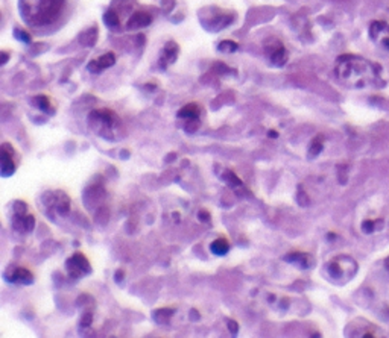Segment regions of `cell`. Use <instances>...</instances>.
I'll return each instance as SVG.
<instances>
[{
  "label": "cell",
  "instance_id": "obj_17",
  "mask_svg": "<svg viewBox=\"0 0 389 338\" xmlns=\"http://www.w3.org/2000/svg\"><path fill=\"white\" fill-rule=\"evenodd\" d=\"M97 33H99L97 27H96V26H91L90 29H87L85 32L81 33V36H79L81 44H82V46L93 47V46L96 44V41H97Z\"/></svg>",
  "mask_w": 389,
  "mask_h": 338
},
{
  "label": "cell",
  "instance_id": "obj_8",
  "mask_svg": "<svg viewBox=\"0 0 389 338\" xmlns=\"http://www.w3.org/2000/svg\"><path fill=\"white\" fill-rule=\"evenodd\" d=\"M5 279L11 284H20V285H30L33 282V275L24 269V267H9L8 272H5Z\"/></svg>",
  "mask_w": 389,
  "mask_h": 338
},
{
  "label": "cell",
  "instance_id": "obj_11",
  "mask_svg": "<svg viewBox=\"0 0 389 338\" xmlns=\"http://www.w3.org/2000/svg\"><path fill=\"white\" fill-rule=\"evenodd\" d=\"M116 64V55L113 52H108L102 56H99L97 59H93L88 65H87V70L93 74H97L100 73L102 70H107L110 67H113Z\"/></svg>",
  "mask_w": 389,
  "mask_h": 338
},
{
  "label": "cell",
  "instance_id": "obj_29",
  "mask_svg": "<svg viewBox=\"0 0 389 338\" xmlns=\"http://www.w3.org/2000/svg\"><path fill=\"white\" fill-rule=\"evenodd\" d=\"M91 322H93L91 313H85V314L82 316V319H81V326H82V328H88V326L91 325Z\"/></svg>",
  "mask_w": 389,
  "mask_h": 338
},
{
  "label": "cell",
  "instance_id": "obj_27",
  "mask_svg": "<svg viewBox=\"0 0 389 338\" xmlns=\"http://www.w3.org/2000/svg\"><path fill=\"white\" fill-rule=\"evenodd\" d=\"M379 225H382V222H376V220L367 219V220L362 222V231L365 234H371V232H374L379 228Z\"/></svg>",
  "mask_w": 389,
  "mask_h": 338
},
{
  "label": "cell",
  "instance_id": "obj_26",
  "mask_svg": "<svg viewBox=\"0 0 389 338\" xmlns=\"http://www.w3.org/2000/svg\"><path fill=\"white\" fill-rule=\"evenodd\" d=\"M224 181L228 184V185H231V187H242V181L236 176V173L234 172H231V170H228V172H225V175H224Z\"/></svg>",
  "mask_w": 389,
  "mask_h": 338
},
{
  "label": "cell",
  "instance_id": "obj_13",
  "mask_svg": "<svg viewBox=\"0 0 389 338\" xmlns=\"http://www.w3.org/2000/svg\"><path fill=\"white\" fill-rule=\"evenodd\" d=\"M12 228L15 231H20V232H30L35 228V219H33L32 214H26V216H15L14 214Z\"/></svg>",
  "mask_w": 389,
  "mask_h": 338
},
{
  "label": "cell",
  "instance_id": "obj_32",
  "mask_svg": "<svg viewBox=\"0 0 389 338\" xmlns=\"http://www.w3.org/2000/svg\"><path fill=\"white\" fill-rule=\"evenodd\" d=\"M123 276H125V272H123L122 269H119V270L116 272V276H114V278H116V282L120 284V281H123Z\"/></svg>",
  "mask_w": 389,
  "mask_h": 338
},
{
  "label": "cell",
  "instance_id": "obj_6",
  "mask_svg": "<svg viewBox=\"0 0 389 338\" xmlns=\"http://www.w3.org/2000/svg\"><path fill=\"white\" fill-rule=\"evenodd\" d=\"M370 38L382 49L389 50V24L386 21H373L370 24Z\"/></svg>",
  "mask_w": 389,
  "mask_h": 338
},
{
  "label": "cell",
  "instance_id": "obj_20",
  "mask_svg": "<svg viewBox=\"0 0 389 338\" xmlns=\"http://www.w3.org/2000/svg\"><path fill=\"white\" fill-rule=\"evenodd\" d=\"M172 314H175V310H173V308H160V310H157V311L152 313V317H154V320H155L157 323L164 325V323H167V322L170 320Z\"/></svg>",
  "mask_w": 389,
  "mask_h": 338
},
{
  "label": "cell",
  "instance_id": "obj_4",
  "mask_svg": "<svg viewBox=\"0 0 389 338\" xmlns=\"http://www.w3.org/2000/svg\"><path fill=\"white\" fill-rule=\"evenodd\" d=\"M90 124L94 126L96 124V132H99V135L108 138V132H114V129L119 126V117L110 111V109H96L90 114L88 117Z\"/></svg>",
  "mask_w": 389,
  "mask_h": 338
},
{
  "label": "cell",
  "instance_id": "obj_10",
  "mask_svg": "<svg viewBox=\"0 0 389 338\" xmlns=\"http://www.w3.org/2000/svg\"><path fill=\"white\" fill-rule=\"evenodd\" d=\"M0 161H2V176L8 178L14 175L15 172V162H14V149L9 144L2 146V153H0Z\"/></svg>",
  "mask_w": 389,
  "mask_h": 338
},
{
  "label": "cell",
  "instance_id": "obj_24",
  "mask_svg": "<svg viewBox=\"0 0 389 338\" xmlns=\"http://www.w3.org/2000/svg\"><path fill=\"white\" fill-rule=\"evenodd\" d=\"M199 126H201V120H199V117H198V118H189V120H184V131H186L187 134H193V132H196V131L199 129Z\"/></svg>",
  "mask_w": 389,
  "mask_h": 338
},
{
  "label": "cell",
  "instance_id": "obj_18",
  "mask_svg": "<svg viewBox=\"0 0 389 338\" xmlns=\"http://www.w3.org/2000/svg\"><path fill=\"white\" fill-rule=\"evenodd\" d=\"M210 250L218 255V257H224L228 254L230 250V243L225 238H216L211 244H210Z\"/></svg>",
  "mask_w": 389,
  "mask_h": 338
},
{
  "label": "cell",
  "instance_id": "obj_1",
  "mask_svg": "<svg viewBox=\"0 0 389 338\" xmlns=\"http://www.w3.org/2000/svg\"><path fill=\"white\" fill-rule=\"evenodd\" d=\"M336 74L341 82L351 88L385 87L383 68L362 56L344 55L338 58Z\"/></svg>",
  "mask_w": 389,
  "mask_h": 338
},
{
  "label": "cell",
  "instance_id": "obj_14",
  "mask_svg": "<svg viewBox=\"0 0 389 338\" xmlns=\"http://www.w3.org/2000/svg\"><path fill=\"white\" fill-rule=\"evenodd\" d=\"M30 103L38 108L40 111L46 112V114H55V106L52 105L49 96H44V94H38V96H33Z\"/></svg>",
  "mask_w": 389,
  "mask_h": 338
},
{
  "label": "cell",
  "instance_id": "obj_3",
  "mask_svg": "<svg viewBox=\"0 0 389 338\" xmlns=\"http://www.w3.org/2000/svg\"><path fill=\"white\" fill-rule=\"evenodd\" d=\"M358 263L348 255H339L326 264V273L332 281H350L358 273Z\"/></svg>",
  "mask_w": 389,
  "mask_h": 338
},
{
  "label": "cell",
  "instance_id": "obj_37",
  "mask_svg": "<svg viewBox=\"0 0 389 338\" xmlns=\"http://www.w3.org/2000/svg\"><path fill=\"white\" fill-rule=\"evenodd\" d=\"M173 159H175V153H172V155H169V156H167V159H166V161H167V162H169V161H173Z\"/></svg>",
  "mask_w": 389,
  "mask_h": 338
},
{
  "label": "cell",
  "instance_id": "obj_12",
  "mask_svg": "<svg viewBox=\"0 0 389 338\" xmlns=\"http://www.w3.org/2000/svg\"><path fill=\"white\" fill-rule=\"evenodd\" d=\"M151 23H152V15H151L149 12H146V11H137V12H134V14L129 17V20H128V23H126V27H128L129 30H132V29H142V27L149 26Z\"/></svg>",
  "mask_w": 389,
  "mask_h": 338
},
{
  "label": "cell",
  "instance_id": "obj_28",
  "mask_svg": "<svg viewBox=\"0 0 389 338\" xmlns=\"http://www.w3.org/2000/svg\"><path fill=\"white\" fill-rule=\"evenodd\" d=\"M14 214L15 216H26L27 214V205L21 200L14 202Z\"/></svg>",
  "mask_w": 389,
  "mask_h": 338
},
{
  "label": "cell",
  "instance_id": "obj_38",
  "mask_svg": "<svg viewBox=\"0 0 389 338\" xmlns=\"http://www.w3.org/2000/svg\"><path fill=\"white\" fill-rule=\"evenodd\" d=\"M385 266H386V269L389 270V258H386V261H385Z\"/></svg>",
  "mask_w": 389,
  "mask_h": 338
},
{
  "label": "cell",
  "instance_id": "obj_5",
  "mask_svg": "<svg viewBox=\"0 0 389 338\" xmlns=\"http://www.w3.org/2000/svg\"><path fill=\"white\" fill-rule=\"evenodd\" d=\"M65 269L67 273L72 279H81L85 275L91 273V266L90 261L87 260V257L81 252L73 254L67 261H65Z\"/></svg>",
  "mask_w": 389,
  "mask_h": 338
},
{
  "label": "cell",
  "instance_id": "obj_15",
  "mask_svg": "<svg viewBox=\"0 0 389 338\" xmlns=\"http://www.w3.org/2000/svg\"><path fill=\"white\" fill-rule=\"evenodd\" d=\"M285 261L291 264L300 266V269H309L310 267V257L303 252H291L285 257Z\"/></svg>",
  "mask_w": 389,
  "mask_h": 338
},
{
  "label": "cell",
  "instance_id": "obj_30",
  "mask_svg": "<svg viewBox=\"0 0 389 338\" xmlns=\"http://www.w3.org/2000/svg\"><path fill=\"white\" fill-rule=\"evenodd\" d=\"M175 8V0H161V9L164 12H170Z\"/></svg>",
  "mask_w": 389,
  "mask_h": 338
},
{
  "label": "cell",
  "instance_id": "obj_16",
  "mask_svg": "<svg viewBox=\"0 0 389 338\" xmlns=\"http://www.w3.org/2000/svg\"><path fill=\"white\" fill-rule=\"evenodd\" d=\"M199 114H201V106H199L198 103L192 102V103L184 105V106L178 111L176 117H178V118H183V120H189V118H198Z\"/></svg>",
  "mask_w": 389,
  "mask_h": 338
},
{
  "label": "cell",
  "instance_id": "obj_23",
  "mask_svg": "<svg viewBox=\"0 0 389 338\" xmlns=\"http://www.w3.org/2000/svg\"><path fill=\"white\" fill-rule=\"evenodd\" d=\"M218 49L224 53H233L239 49V44L236 41H231V39H225V41H221Z\"/></svg>",
  "mask_w": 389,
  "mask_h": 338
},
{
  "label": "cell",
  "instance_id": "obj_31",
  "mask_svg": "<svg viewBox=\"0 0 389 338\" xmlns=\"http://www.w3.org/2000/svg\"><path fill=\"white\" fill-rule=\"evenodd\" d=\"M198 219H199V222H202V223H208V222H210V213H207L205 209H201L199 214H198Z\"/></svg>",
  "mask_w": 389,
  "mask_h": 338
},
{
  "label": "cell",
  "instance_id": "obj_25",
  "mask_svg": "<svg viewBox=\"0 0 389 338\" xmlns=\"http://www.w3.org/2000/svg\"><path fill=\"white\" fill-rule=\"evenodd\" d=\"M14 36H15L18 41L24 43V44H29V43L32 41V36H30V33H29L27 30L21 29V27H15V29H14Z\"/></svg>",
  "mask_w": 389,
  "mask_h": 338
},
{
  "label": "cell",
  "instance_id": "obj_9",
  "mask_svg": "<svg viewBox=\"0 0 389 338\" xmlns=\"http://www.w3.org/2000/svg\"><path fill=\"white\" fill-rule=\"evenodd\" d=\"M178 53H180V46L175 41H167L166 46L163 47L161 56L158 59L160 70H166L170 64H173L178 58Z\"/></svg>",
  "mask_w": 389,
  "mask_h": 338
},
{
  "label": "cell",
  "instance_id": "obj_21",
  "mask_svg": "<svg viewBox=\"0 0 389 338\" xmlns=\"http://www.w3.org/2000/svg\"><path fill=\"white\" fill-rule=\"evenodd\" d=\"M103 23L110 27V29H117L120 26V17L114 9H108L103 14Z\"/></svg>",
  "mask_w": 389,
  "mask_h": 338
},
{
  "label": "cell",
  "instance_id": "obj_19",
  "mask_svg": "<svg viewBox=\"0 0 389 338\" xmlns=\"http://www.w3.org/2000/svg\"><path fill=\"white\" fill-rule=\"evenodd\" d=\"M55 205H56V211L61 216H67L70 211V199L64 194V193H58L56 199H55Z\"/></svg>",
  "mask_w": 389,
  "mask_h": 338
},
{
  "label": "cell",
  "instance_id": "obj_34",
  "mask_svg": "<svg viewBox=\"0 0 389 338\" xmlns=\"http://www.w3.org/2000/svg\"><path fill=\"white\" fill-rule=\"evenodd\" d=\"M190 319H192V320H199V313L195 311V310H192V311H190Z\"/></svg>",
  "mask_w": 389,
  "mask_h": 338
},
{
  "label": "cell",
  "instance_id": "obj_7",
  "mask_svg": "<svg viewBox=\"0 0 389 338\" xmlns=\"http://www.w3.org/2000/svg\"><path fill=\"white\" fill-rule=\"evenodd\" d=\"M266 55L269 58V62L274 67H283L288 61V52L286 47L280 41H272L266 46Z\"/></svg>",
  "mask_w": 389,
  "mask_h": 338
},
{
  "label": "cell",
  "instance_id": "obj_35",
  "mask_svg": "<svg viewBox=\"0 0 389 338\" xmlns=\"http://www.w3.org/2000/svg\"><path fill=\"white\" fill-rule=\"evenodd\" d=\"M8 59H9V55L6 52H2V65H5L8 62Z\"/></svg>",
  "mask_w": 389,
  "mask_h": 338
},
{
  "label": "cell",
  "instance_id": "obj_33",
  "mask_svg": "<svg viewBox=\"0 0 389 338\" xmlns=\"http://www.w3.org/2000/svg\"><path fill=\"white\" fill-rule=\"evenodd\" d=\"M228 326H230V331H233L234 334H237L239 326H237V323H236L234 320H228Z\"/></svg>",
  "mask_w": 389,
  "mask_h": 338
},
{
  "label": "cell",
  "instance_id": "obj_2",
  "mask_svg": "<svg viewBox=\"0 0 389 338\" xmlns=\"http://www.w3.org/2000/svg\"><path fill=\"white\" fill-rule=\"evenodd\" d=\"M65 0H20L23 20L29 26H43L55 21Z\"/></svg>",
  "mask_w": 389,
  "mask_h": 338
},
{
  "label": "cell",
  "instance_id": "obj_36",
  "mask_svg": "<svg viewBox=\"0 0 389 338\" xmlns=\"http://www.w3.org/2000/svg\"><path fill=\"white\" fill-rule=\"evenodd\" d=\"M268 137H271V138H277V137H278V132H277V131H274V129H271V131L268 132Z\"/></svg>",
  "mask_w": 389,
  "mask_h": 338
},
{
  "label": "cell",
  "instance_id": "obj_22",
  "mask_svg": "<svg viewBox=\"0 0 389 338\" xmlns=\"http://www.w3.org/2000/svg\"><path fill=\"white\" fill-rule=\"evenodd\" d=\"M324 149V137L323 135H318L316 138H313V141L310 143V147H309V156L310 158H315L318 156Z\"/></svg>",
  "mask_w": 389,
  "mask_h": 338
}]
</instances>
